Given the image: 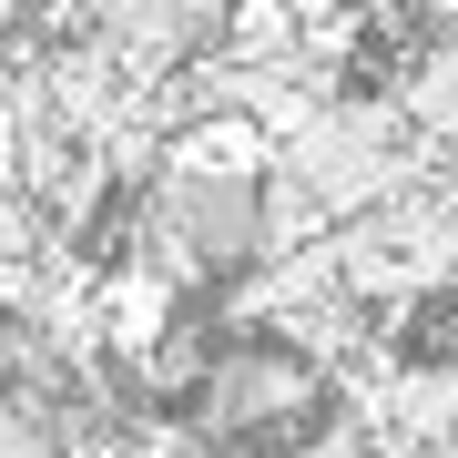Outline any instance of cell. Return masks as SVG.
Segmentation results:
<instances>
[{"instance_id":"cell-2","label":"cell","mask_w":458,"mask_h":458,"mask_svg":"<svg viewBox=\"0 0 458 458\" xmlns=\"http://www.w3.org/2000/svg\"><path fill=\"white\" fill-rule=\"evenodd\" d=\"M316 408H327V367L285 336H245V346H204L183 428L204 448H245V438H295Z\"/></svg>"},{"instance_id":"cell-1","label":"cell","mask_w":458,"mask_h":458,"mask_svg":"<svg viewBox=\"0 0 458 458\" xmlns=\"http://www.w3.org/2000/svg\"><path fill=\"white\" fill-rule=\"evenodd\" d=\"M123 255L153 265L164 285H214V276H245L265 255V214H255V174L194 164V153H164L143 183H132V225Z\"/></svg>"},{"instance_id":"cell-3","label":"cell","mask_w":458,"mask_h":458,"mask_svg":"<svg viewBox=\"0 0 458 458\" xmlns=\"http://www.w3.org/2000/svg\"><path fill=\"white\" fill-rule=\"evenodd\" d=\"M225 11L234 0H62L51 31L113 51L132 82H174L183 62H204V51L225 41Z\"/></svg>"}]
</instances>
